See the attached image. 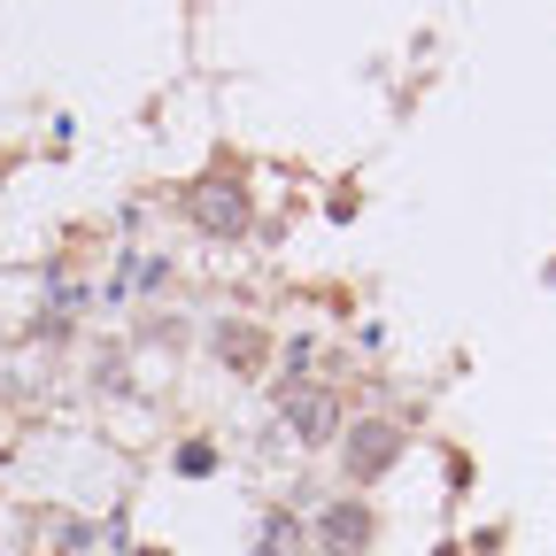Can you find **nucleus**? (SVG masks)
<instances>
[{"label": "nucleus", "mask_w": 556, "mask_h": 556, "mask_svg": "<svg viewBox=\"0 0 556 556\" xmlns=\"http://www.w3.org/2000/svg\"><path fill=\"white\" fill-rule=\"evenodd\" d=\"M186 217H193L201 232H217V240H240V232L255 225V201H248V186H232V178H201V186L186 193Z\"/></svg>", "instance_id": "nucleus-1"}, {"label": "nucleus", "mask_w": 556, "mask_h": 556, "mask_svg": "<svg viewBox=\"0 0 556 556\" xmlns=\"http://www.w3.org/2000/svg\"><path fill=\"white\" fill-rule=\"evenodd\" d=\"M364 541H371V510H364V503L317 510V548H325V556H364Z\"/></svg>", "instance_id": "nucleus-2"}, {"label": "nucleus", "mask_w": 556, "mask_h": 556, "mask_svg": "<svg viewBox=\"0 0 556 556\" xmlns=\"http://www.w3.org/2000/svg\"><path fill=\"white\" fill-rule=\"evenodd\" d=\"M394 448H402V433L394 426H356V441H348V479H379L387 464H394Z\"/></svg>", "instance_id": "nucleus-3"}, {"label": "nucleus", "mask_w": 556, "mask_h": 556, "mask_svg": "<svg viewBox=\"0 0 556 556\" xmlns=\"http://www.w3.org/2000/svg\"><path fill=\"white\" fill-rule=\"evenodd\" d=\"M287 417L302 441H332L340 433V402L332 394H309V387H287Z\"/></svg>", "instance_id": "nucleus-4"}, {"label": "nucleus", "mask_w": 556, "mask_h": 556, "mask_svg": "<svg viewBox=\"0 0 556 556\" xmlns=\"http://www.w3.org/2000/svg\"><path fill=\"white\" fill-rule=\"evenodd\" d=\"M263 556H302V526H294L287 510L263 518Z\"/></svg>", "instance_id": "nucleus-5"}, {"label": "nucleus", "mask_w": 556, "mask_h": 556, "mask_svg": "<svg viewBox=\"0 0 556 556\" xmlns=\"http://www.w3.org/2000/svg\"><path fill=\"white\" fill-rule=\"evenodd\" d=\"M217 348H225L240 371H255V364H263V332H248V325H225V332H217Z\"/></svg>", "instance_id": "nucleus-6"}]
</instances>
